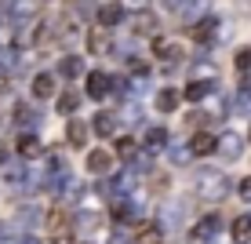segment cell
<instances>
[{
    "label": "cell",
    "mask_w": 251,
    "mask_h": 244,
    "mask_svg": "<svg viewBox=\"0 0 251 244\" xmlns=\"http://www.w3.org/2000/svg\"><path fill=\"white\" fill-rule=\"evenodd\" d=\"M193 182H197V193H201L204 200H219V197L229 193V175L219 171V168H201Z\"/></svg>",
    "instance_id": "1"
},
{
    "label": "cell",
    "mask_w": 251,
    "mask_h": 244,
    "mask_svg": "<svg viewBox=\"0 0 251 244\" xmlns=\"http://www.w3.org/2000/svg\"><path fill=\"white\" fill-rule=\"evenodd\" d=\"M113 219L117 222H142V208L135 204V200H117V208H113Z\"/></svg>",
    "instance_id": "2"
},
{
    "label": "cell",
    "mask_w": 251,
    "mask_h": 244,
    "mask_svg": "<svg viewBox=\"0 0 251 244\" xmlns=\"http://www.w3.org/2000/svg\"><path fill=\"white\" fill-rule=\"evenodd\" d=\"M219 230H222V219H219V215H204V219L193 226V241H211Z\"/></svg>",
    "instance_id": "3"
},
{
    "label": "cell",
    "mask_w": 251,
    "mask_h": 244,
    "mask_svg": "<svg viewBox=\"0 0 251 244\" xmlns=\"http://www.w3.org/2000/svg\"><path fill=\"white\" fill-rule=\"evenodd\" d=\"M88 171H95V175L113 171V157H109L106 150H91V153H88Z\"/></svg>",
    "instance_id": "4"
},
{
    "label": "cell",
    "mask_w": 251,
    "mask_h": 244,
    "mask_svg": "<svg viewBox=\"0 0 251 244\" xmlns=\"http://www.w3.org/2000/svg\"><path fill=\"white\" fill-rule=\"evenodd\" d=\"M109 88H113L109 73H88V95H91V99H106Z\"/></svg>",
    "instance_id": "5"
},
{
    "label": "cell",
    "mask_w": 251,
    "mask_h": 244,
    "mask_svg": "<svg viewBox=\"0 0 251 244\" xmlns=\"http://www.w3.org/2000/svg\"><path fill=\"white\" fill-rule=\"evenodd\" d=\"M219 150V138H215L211 132H201V135H193V142H189V153H197V157H204V153H215Z\"/></svg>",
    "instance_id": "6"
},
{
    "label": "cell",
    "mask_w": 251,
    "mask_h": 244,
    "mask_svg": "<svg viewBox=\"0 0 251 244\" xmlns=\"http://www.w3.org/2000/svg\"><path fill=\"white\" fill-rule=\"evenodd\" d=\"M40 215H44V212H40L37 204H25V208H19V215H15V230H25V226L33 230V226L40 222Z\"/></svg>",
    "instance_id": "7"
},
{
    "label": "cell",
    "mask_w": 251,
    "mask_h": 244,
    "mask_svg": "<svg viewBox=\"0 0 251 244\" xmlns=\"http://www.w3.org/2000/svg\"><path fill=\"white\" fill-rule=\"evenodd\" d=\"M55 95V73H37L33 81V99H51Z\"/></svg>",
    "instance_id": "8"
},
{
    "label": "cell",
    "mask_w": 251,
    "mask_h": 244,
    "mask_svg": "<svg viewBox=\"0 0 251 244\" xmlns=\"http://www.w3.org/2000/svg\"><path fill=\"white\" fill-rule=\"evenodd\" d=\"M113 128H117V120H113V113H109V109H102L99 117L91 120V132H95V135H102V138L113 135Z\"/></svg>",
    "instance_id": "9"
},
{
    "label": "cell",
    "mask_w": 251,
    "mask_h": 244,
    "mask_svg": "<svg viewBox=\"0 0 251 244\" xmlns=\"http://www.w3.org/2000/svg\"><path fill=\"white\" fill-rule=\"evenodd\" d=\"M240 150H244L240 135H226V138H219V153H222V157H229V161H237Z\"/></svg>",
    "instance_id": "10"
},
{
    "label": "cell",
    "mask_w": 251,
    "mask_h": 244,
    "mask_svg": "<svg viewBox=\"0 0 251 244\" xmlns=\"http://www.w3.org/2000/svg\"><path fill=\"white\" fill-rule=\"evenodd\" d=\"M233 241L237 244L251 241V215H237V219H233Z\"/></svg>",
    "instance_id": "11"
},
{
    "label": "cell",
    "mask_w": 251,
    "mask_h": 244,
    "mask_svg": "<svg viewBox=\"0 0 251 244\" xmlns=\"http://www.w3.org/2000/svg\"><path fill=\"white\" fill-rule=\"evenodd\" d=\"M120 19H124V7H120V4H102L99 7V22L102 26H117Z\"/></svg>",
    "instance_id": "12"
},
{
    "label": "cell",
    "mask_w": 251,
    "mask_h": 244,
    "mask_svg": "<svg viewBox=\"0 0 251 244\" xmlns=\"http://www.w3.org/2000/svg\"><path fill=\"white\" fill-rule=\"evenodd\" d=\"M66 132H69V146H76V150H80V146H84V142H88V135H91V128H88V124H80V120H73V124H69V128H66Z\"/></svg>",
    "instance_id": "13"
},
{
    "label": "cell",
    "mask_w": 251,
    "mask_h": 244,
    "mask_svg": "<svg viewBox=\"0 0 251 244\" xmlns=\"http://www.w3.org/2000/svg\"><path fill=\"white\" fill-rule=\"evenodd\" d=\"M58 73H62V77H80V73H84V58L66 55L62 62H58Z\"/></svg>",
    "instance_id": "14"
},
{
    "label": "cell",
    "mask_w": 251,
    "mask_h": 244,
    "mask_svg": "<svg viewBox=\"0 0 251 244\" xmlns=\"http://www.w3.org/2000/svg\"><path fill=\"white\" fill-rule=\"evenodd\" d=\"M175 106H178V91H175V88H164V91L157 95V109H164V113H171Z\"/></svg>",
    "instance_id": "15"
},
{
    "label": "cell",
    "mask_w": 251,
    "mask_h": 244,
    "mask_svg": "<svg viewBox=\"0 0 251 244\" xmlns=\"http://www.w3.org/2000/svg\"><path fill=\"white\" fill-rule=\"evenodd\" d=\"M19 153H22V157H37V153H40V138L33 135V132L22 135V138H19Z\"/></svg>",
    "instance_id": "16"
},
{
    "label": "cell",
    "mask_w": 251,
    "mask_h": 244,
    "mask_svg": "<svg viewBox=\"0 0 251 244\" xmlns=\"http://www.w3.org/2000/svg\"><path fill=\"white\" fill-rule=\"evenodd\" d=\"M160 146H168V132L164 128H150L146 132V150H160Z\"/></svg>",
    "instance_id": "17"
},
{
    "label": "cell",
    "mask_w": 251,
    "mask_h": 244,
    "mask_svg": "<svg viewBox=\"0 0 251 244\" xmlns=\"http://www.w3.org/2000/svg\"><path fill=\"white\" fill-rule=\"evenodd\" d=\"M138 244H164V226H146Z\"/></svg>",
    "instance_id": "18"
},
{
    "label": "cell",
    "mask_w": 251,
    "mask_h": 244,
    "mask_svg": "<svg viewBox=\"0 0 251 244\" xmlns=\"http://www.w3.org/2000/svg\"><path fill=\"white\" fill-rule=\"evenodd\" d=\"M135 153H138V142H135V138H120V142H117V157H120V161H131Z\"/></svg>",
    "instance_id": "19"
},
{
    "label": "cell",
    "mask_w": 251,
    "mask_h": 244,
    "mask_svg": "<svg viewBox=\"0 0 251 244\" xmlns=\"http://www.w3.org/2000/svg\"><path fill=\"white\" fill-rule=\"evenodd\" d=\"M207 91H211V84H204V81H193V84L186 88V99H189V102H201Z\"/></svg>",
    "instance_id": "20"
},
{
    "label": "cell",
    "mask_w": 251,
    "mask_h": 244,
    "mask_svg": "<svg viewBox=\"0 0 251 244\" xmlns=\"http://www.w3.org/2000/svg\"><path fill=\"white\" fill-rule=\"evenodd\" d=\"M88 51L91 55H102V51H106V37H102V33H91L88 37Z\"/></svg>",
    "instance_id": "21"
},
{
    "label": "cell",
    "mask_w": 251,
    "mask_h": 244,
    "mask_svg": "<svg viewBox=\"0 0 251 244\" xmlns=\"http://www.w3.org/2000/svg\"><path fill=\"white\" fill-rule=\"evenodd\" d=\"M76 102H80V99H76V91H66L62 99H58V109H62V113H73Z\"/></svg>",
    "instance_id": "22"
},
{
    "label": "cell",
    "mask_w": 251,
    "mask_h": 244,
    "mask_svg": "<svg viewBox=\"0 0 251 244\" xmlns=\"http://www.w3.org/2000/svg\"><path fill=\"white\" fill-rule=\"evenodd\" d=\"M197 40H211V33H215V19H207V22H201V26H197Z\"/></svg>",
    "instance_id": "23"
},
{
    "label": "cell",
    "mask_w": 251,
    "mask_h": 244,
    "mask_svg": "<svg viewBox=\"0 0 251 244\" xmlns=\"http://www.w3.org/2000/svg\"><path fill=\"white\" fill-rule=\"evenodd\" d=\"M153 51H157V58H175V44H168V40H157Z\"/></svg>",
    "instance_id": "24"
},
{
    "label": "cell",
    "mask_w": 251,
    "mask_h": 244,
    "mask_svg": "<svg viewBox=\"0 0 251 244\" xmlns=\"http://www.w3.org/2000/svg\"><path fill=\"white\" fill-rule=\"evenodd\" d=\"M76 222H80L84 230H95V226H99V215H95V212H84V215H80Z\"/></svg>",
    "instance_id": "25"
},
{
    "label": "cell",
    "mask_w": 251,
    "mask_h": 244,
    "mask_svg": "<svg viewBox=\"0 0 251 244\" xmlns=\"http://www.w3.org/2000/svg\"><path fill=\"white\" fill-rule=\"evenodd\" d=\"M0 244H19V230H0Z\"/></svg>",
    "instance_id": "26"
},
{
    "label": "cell",
    "mask_w": 251,
    "mask_h": 244,
    "mask_svg": "<svg viewBox=\"0 0 251 244\" xmlns=\"http://www.w3.org/2000/svg\"><path fill=\"white\" fill-rule=\"evenodd\" d=\"M55 244H73V233L69 230H55Z\"/></svg>",
    "instance_id": "27"
},
{
    "label": "cell",
    "mask_w": 251,
    "mask_h": 244,
    "mask_svg": "<svg viewBox=\"0 0 251 244\" xmlns=\"http://www.w3.org/2000/svg\"><path fill=\"white\" fill-rule=\"evenodd\" d=\"M237 66H240V69L251 66V51H240V55H237Z\"/></svg>",
    "instance_id": "28"
},
{
    "label": "cell",
    "mask_w": 251,
    "mask_h": 244,
    "mask_svg": "<svg viewBox=\"0 0 251 244\" xmlns=\"http://www.w3.org/2000/svg\"><path fill=\"white\" fill-rule=\"evenodd\" d=\"M186 157H189L186 150H175V153H171V164H186Z\"/></svg>",
    "instance_id": "29"
},
{
    "label": "cell",
    "mask_w": 251,
    "mask_h": 244,
    "mask_svg": "<svg viewBox=\"0 0 251 244\" xmlns=\"http://www.w3.org/2000/svg\"><path fill=\"white\" fill-rule=\"evenodd\" d=\"M240 197H244V200H251V179H244V182H240Z\"/></svg>",
    "instance_id": "30"
},
{
    "label": "cell",
    "mask_w": 251,
    "mask_h": 244,
    "mask_svg": "<svg viewBox=\"0 0 251 244\" xmlns=\"http://www.w3.org/2000/svg\"><path fill=\"white\" fill-rule=\"evenodd\" d=\"M131 69H135V73H142V77H146V73H150V66H146V62H138V58H135V62H131Z\"/></svg>",
    "instance_id": "31"
},
{
    "label": "cell",
    "mask_w": 251,
    "mask_h": 244,
    "mask_svg": "<svg viewBox=\"0 0 251 244\" xmlns=\"http://www.w3.org/2000/svg\"><path fill=\"white\" fill-rule=\"evenodd\" d=\"M109 244H131V241H127L124 233H117V237H109Z\"/></svg>",
    "instance_id": "32"
},
{
    "label": "cell",
    "mask_w": 251,
    "mask_h": 244,
    "mask_svg": "<svg viewBox=\"0 0 251 244\" xmlns=\"http://www.w3.org/2000/svg\"><path fill=\"white\" fill-rule=\"evenodd\" d=\"M19 244H37V237H29V233H25V237H19Z\"/></svg>",
    "instance_id": "33"
},
{
    "label": "cell",
    "mask_w": 251,
    "mask_h": 244,
    "mask_svg": "<svg viewBox=\"0 0 251 244\" xmlns=\"http://www.w3.org/2000/svg\"><path fill=\"white\" fill-rule=\"evenodd\" d=\"M7 88V77H0V91H4Z\"/></svg>",
    "instance_id": "34"
},
{
    "label": "cell",
    "mask_w": 251,
    "mask_h": 244,
    "mask_svg": "<svg viewBox=\"0 0 251 244\" xmlns=\"http://www.w3.org/2000/svg\"><path fill=\"white\" fill-rule=\"evenodd\" d=\"M164 4H168V7H175V4H178V0H164Z\"/></svg>",
    "instance_id": "35"
},
{
    "label": "cell",
    "mask_w": 251,
    "mask_h": 244,
    "mask_svg": "<svg viewBox=\"0 0 251 244\" xmlns=\"http://www.w3.org/2000/svg\"><path fill=\"white\" fill-rule=\"evenodd\" d=\"M0 161H4V153H0Z\"/></svg>",
    "instance_id": "36"
}]
</instances>
